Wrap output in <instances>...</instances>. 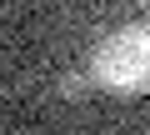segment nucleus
<instances>
[{
	"instance_id": "1",
	"label": "nucleus",
	"mask_w": 150,
	"mask_h": 135,
	"mask_svg": "<svg viewBox=\"0 0 150 135\" xmlns=\"http://www.w3.org/2000/svg\"><path fill=\"white\" fill-rule=\"evenodd\" d=\"M90 85L120 100H135L150 90V20L120 25L95 40L90 50Z\"/></svg>"
},
{
	"instance_id": "2",
	"label": "nucleus",
	"mask_w": 150,
	"mask_h": 135,
	"mask_svg": "<svg viewBox=\"0 0 150 135\" xmlns=\"http://www.w3.org/2000/svg\"><path fill=\"white\" fill-rule=\"evenodd\" d=\"M85 85H90V70H85V75H65V80H60V95H65V100H85Z\"/></svg>"
},
{
	"instance_id": "3",
	"label": "nucleus",
	"mask_w": 150,
	"mask_h": 135,
	"mask_svg": "<svg viewBox=\"0 0 150 135\" xmlns=\"http://www.w3.org/2000/svg\"><path fill=\"white\" fill-rule=\"evenodd\" d=\"M140 5H150V0H140Z\"/></svg>"
}]
</instances>
